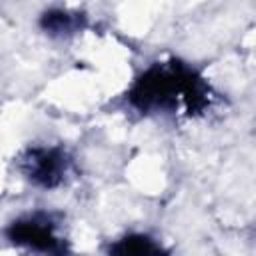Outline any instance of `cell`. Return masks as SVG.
<instances>
[{
    "label": "cell",
    "instance_id": "cell-1",
    "mask_svg": "<svg viewBox=\"0 0 256 256\" xmlns=\"http://www.w3.org/2000/svg\"><path fill=\"white\" fill-rule=\"evenodd\" d=\"M216 96L198 66L170 56L142 68L128 84L124 102L144 118H198L212 110Z\"/></svg>",
    "mask_w": 256,
    "mask_h": 256
},
{
    "label": "cell",
    "instance_id": "cell-2",
    "mask_svg": "<svg viewBox=\"0 0 256 256\" xmlns=\"http://www.w3.org/2000/svg\"><path fill=\"white\" fill-rule=\"evenodd\" d=\"M6 242L30 256H76L64 228V216L36 208L18 214L2 230Z\"/></svg>",
    "mask_w": 256,
    "mask_h": 256
},
{
    "label": "cell",
    "instance_id": "cell-3",
    "mask_svg": "<svg viewBox=\"0 0 256 256\" xmlns=\"http://www.w3.org/2000/svg\"><path fill=\"white\" fill-rule=\"evenodd\" d=\"M14 166L32 188L44 192L68 186L76 174L74 154L64 144H30L16 154Z\"/></svg>",
    "mask_w": 256,
    "mask_h": 256
},
{
    "label": "cell",
    "instance_id": "cell-4",
    "mask_svg": "<svg viewBox=\"0 0 256 256\" xmlns=\"http://www.w3.org/2000/svg\"><path fill=\"white\" fill-rule=\"evenodd\" d=\"M90 26V16L84 10L50 6L40 12L38 28L52 40H68L82 34Z\"/></svg>",
    "mask_w": 256,
    "mask_h": 256
},
{
    "label": "cell",
    "instance_id": "cell-5",
    "mask_svg": "<svg viewBox=\"0 0 256 256\" xmlns=\"http://www.w3.org/2000/svg\"><path fill=\"white\" fill-rule=\"evenodd\" d=\"M104 256H172V248L152 232L132 230L110 240L104 246Z\"/></svg>",
    "mask_w": 256,
    "mask_h": 256
}]
</instances>
